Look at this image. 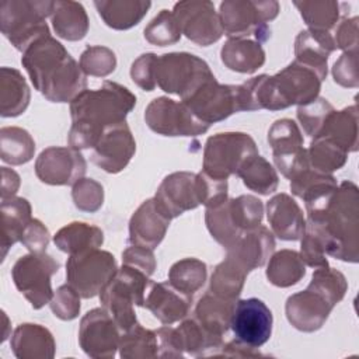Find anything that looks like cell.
<instances>
[{
	"label": "cell",
	"instance_id": "2e32d148",
	"mask_svg": "<svg viewBox=\"0 0 359 359\" xmlns=\"http://www.w3.org/2000/svg\"><path fill=\"white\" fill-rule=\"evenodd\" d=\"M121 334L112 316L104 307H97L87 311L81 318L79 344L90 358H114L119 348Z\"/></svg>",
	"mask_w": 359,
	"mask_h": 359
},
{
	"label": "cell",
	"instance_id": "bcb514c9",
	"mask_svg": "<svg viewBox=\"0 0 359 359\" xmlns=\"http://www.w3.org/2000/svg\"><path fill=\"white\" fill-rule=\"evenodd\" d=\"M307 287L318 293L332 307H335L345 297V293L348 290V282L341 271L325 265L316 268Z\"/></svg>",
	"mask_w": 359,
	"mask_h": 359
},
{
	"label": "cell",
	"instance_id": "1f68e13d",
	"mask_svg": "<svg viewBox=\"0 0 359 359\" xmlns=\"http://www.w3.org/2000/svg\"><path fill=\"white\" fill-rule=\"evenodd\" d=\"M53 243L62 252L74 255L100 248L104 243V231L94 224L72 222L56 231Z\"/></svg>",
	"mask_w": 359,
	"mask_h": 359
},
{
	"label": "cell",
	"instance_id": "4fadbf2b",
	"mask_svg": "<svg viewBox=\"0 0 359 359\" xmlns=\"http://www.w3.org/2000/svg\"><path fill=\"white\" fill-rule=\"evenodd\" d=\"M146 125L161 136H198L208 132L209 125L202 122L184 104L168 97H157L144 109Z\"/></svg>",
	"mask_w": 359,
	"mask_h": 359
},
{
	"label": "cell",
	"instance_id": "f5cc1de1",
	"mask_svg": "<svg viewBox=\"0 0 359 359\" xmlns=\"http://www.w3.org/2000/svg\"><path fill=\"white\" fill-rule=\"evenodd\" d=\"M156 62L157 55L153 52L142 53L130 66V77L133 83L144 91H153L156 84Z\"/></svg>",
	"mask_w": 359,
	"mask_h": 359
},
{
	"label": "cell",
	"instance_id": "d6986e66",
	"mask_svg": "<svg viewBox=\"0 0 359 359\" xmlns=\"http://www.w3.org/2000/svg\"><path fill=\"white\" fill-rule=\"evenodd\" d=\"M136 151V140L126 121L109 126L93 149L91 161L108 174H118L132 160Z\"/></svg>",
	"mask_w": 359,
	"mask_h": 359
},
{
	"label": "cell",
	"instance_id": "277c9868",
	"mask_svg": "<svg viewBox=\"0 0 359 359\" xmlns=\"http://www.w3.org/2000/svg\"><path fill=\"white\" fill-rule=\"evenodd\" d=\"M223 195L220 181L209 177L203 171H175L164 177L160 182L154 202L170 219H175L187 210L203 205L210 206Z\"/></svg>",
	"mask_w": 359,
	"mask_h": 359
},
{
	"label": "cell",
	"instance_id": "603a6c76",
	"mask_svg": "<svg viewBox=\"0 0 359 359\" xmlns=\"http://www.w3.org/2000/svg\"><path fill=\"white\" fill-rule=\"evenodd\" d=\"M191 304L192 296L177 289L167 280L150 283L143 307L150 310L163 325H171L187 317Z\"/></svg>",
	"mask_w": 359,
	"mask_h": 359
},
{
	"label": "cell",
	"instance_id": "d590c367",
	"mask_svg": "<svg viewBox=\"0 0 359 359\" xmlns=\"http://www.w3.org/2000/svg\"><path fill=\"white\" fill-rule=\"evenodd\" d=\"M293 6L299 10L303 21L310 29L328 31L337 27L345 13L349 10L348 3H339L334 0H314V1H293Z\"/></svg>",
	"mask_w": 359,
	"mask_h": 359
},
{
	"label": "cell",
	"instance_id": "6da1fadb",
	"mask_svg": "<svg viewBox=\"0 0 359 359\" xmlns=\"http://www.w3.org/2000/svg\"><path fill=\"white\" fill-rule=\"evenodd\" d=\"M135 105L136 95L115 81L105 80L100 88L84 90L70 102L69 146L77 150L94 149L104 130L126 121Z\"/></svg>",
	"mask_w": 359,
	"mask_h": 359
},
{
	"label": "cell",
	"instance_id": "9f6ffc18",
	"mask_svg": "<svg viewBox=\"0 0 359 359\" xmlns=\"http://www.w3.org/2000/svg\"><path fill=\"white\" fill-rule=\"evenodd\" d=\"M50 241V233L48 227L39 219H31L25 226L20 243L29 252H45Z\"/></svg>",
	"mask_w": 359,
	"mask_h": 359
},
{
	"label": "cell",
	"instance_id": "f6af8a7d",
	"mask_svg": "<svg viewBox=\"0 0 359 359\" xmlns=\"http://www.w3.org/2000/svg\"><path fill=\"white\" fill-rule=\"evenodd\" d=\"M328 237L320 222L307 219L304 233L300 237V257L311 268L328 265Z\"/></svg>",
	"mask_w": 359,
	"mask_h": 359
},
{
	"label": "cell",
	"instance_id": "6f0895ef",
	"mask_svg": "<svg viewBox=\"0 0 359 359\" xmlns=\"http://www.w3.org/2000/svg\"><path fill=\"white\" fill-rule=\"evenodd\" d=\"M334 41L337 49L352 53L358 52V17H344L335 27Z\"/></svg>",
	"mask_w": 359,
	"mask_h": 359
},
{
	"label": "cell",
	"instance_id": "5bb4252c",
	"mask_svg": "<svg viewBox=\"0 0 359 359\" xmlns=\"http://www.w3.org/2000/svg\"><path fill=\"white\" fill-rule=\"evenodd\" d=\"M172 14L180 25L181 34L196 45L209 46L217 42L223 35L219 13H216L212 1H178L172 7Z\"/></svg>",
	"mask_w": 359,
	"mask_h": 359
},
{
	"label": "cell",
	"instance_id": "e575fe53",
	"mask_svg": "<svg viewBox=\"0 0 359 359\" xmlns=\"http://www.w3.org/2000/svg\"><path fill=\"white\" fill-rule=\"evenodd\" d=\"M177 332L184 355L216 356L223 346V337L209 332L195 317L182 321L177 327Z\"/></svg>",
	"mask_w": 359,
	"mask_h": 359
},
{
	"label": "cell",
	"instance_id": "9c48e42d",
	"mask_svg": "<svg viewBox=\"0 0 359 359\" xmlns=\"http://www.w3.org/2000/svg\"><path fill=\"white\" fill-rule=\"evenodd\" d=\"M215 79L209 65L189 52H170L157 56L156 84L184 101L206 81Z\"/></svg>",
	"mask_w": 359,
	"mask_h": 359
},
{
	"label": "cell",
	"instance_id": "91938a15",
	"mask_svg": "<svg viewBox=\"0 0 359 359\" xmlns=\"http://www.w3.org/2000/svg\"><path fill=\"white\" fill-rule=\"evenodd\" d=\"M216 356H227V358H264L265 355L258 351V348H252L237 338L223 344L222 349Z\"/></svg>",
	"mask_w": 359,
	"mask_h": 359
},
{
	"label": "cell",
	"instance_id": "74e56055",
	"mask_svg": "<svg viewBox=\"0 0 359 359\" xmlns=\"http://www.w3.org/2000/svg\"><path fill=\"white\" fill-rule=\"evenodd\" d=\"M35 142L28 130L18 126L0 129V158L11 165H21L32 160Z\"/></svg>",
	"mask_w": 359,
	"mask_h": 359
},
{
	"label": "cell",
	"instance_id": "b9f144b4",
	"mask_svg": "<svg viewBox=\"0 0 359 359\" xmlns=\"http://www.w3.org/2000/svg\"><path fill=\"white\" fill-rule=\"evenodd\" d=\"M237 175L248 189L259 195H269L278 189L279 177L276 170L259 154L248 160Z\"/></svg>",
	"mask_w": 359,
	"mask_h": 359
},
{
	"label": "cell",
	"instance_id": "d6a6232c",
	"mask_svg": "<svg viewBox=\"0 0 359 359\" xmlns=\"http://www.w3.org/2000/svg\"><path fill=\"white\" fill-rule=\"evenodd\" d=\"M236 302L219 297L209 290L198 300L195 306V318L209 332L223 337L230 328Z\"/></svg>",
	"mask_w": 359,
	"mask_h": 359
},
{
	"label": "cell",
	"instance_id": "f35d334b",
	"mask_svg": "<svg viewBox=\"0 0 359 359\" xmlns=\"http://www.w3.org/2000/svg\"><path fill=\"white\" fill-rule=\"evenodd\" d=\"M303 135L297 123L290 118L276 119L268 130V143L273 161L294 156L303 149Z\"/></svg>",
	"mask_w": 359,
	"mask_h": 359
},
{
	"label": "cell",
	"instance_id": "9a60e30c",
	"mask_svg": "<svg viewBox=\"0 0 359 359\" xmlns=\"http://www.w3.org/2000/svg\"><path fill=\"white\" fill-rule=\"evenodd\" d=\"M181 102H184L196 118L209 126L241 111L238 86L220 84L216 77L206 81L192 95Z\"/></svg>",
	"mask_w": 359,
	"mask_h": 359
},
{
	"label": "cell",
	"instance_id": "680465c9",
	"mask_svg": "<svg viewBox=\"0 0 359 359\" xmlns=\"http://www.w3.org/2000/svg\"><path fill=\"white\" fill-rule=\"evenodd\" d=\"M158 342V355L160 358H182L185 356L181 345L177 328L170 325H163L156 331Z\"/></svg>",
	"mask_w": 359,
	"mask_h": 359
},
{
	"label": "cell",
	"instance_id": "7c38bea8",
	"mask_svg": "<svg viewBox=\"0 0 359 359\" xmlns=\"http://www.w3.org/2000/svg\"><path fill=\"white\" fill-rule=\"evenodd\" d=\"M118 271L115 257L100 248L69 255L66 262V279L83 299H91L101 293L104 286Z\"/></svg>",
	"mask_w": 359,
	"mask_h": 359
},
{
	"label": "cell",
	"instance_id": "ac0fdd59",
	"mask_svg": "<svg viewBox=\"0 0 359 359\" xmlns=\"http://www.w3.org/2000/svg\"><path fill=\"white\" fill-rule=\"evenodd\" d=\"M272 325V311L261 299L248 297L236 302L230 328L238 341L259 348L269 341Z\"/></svg>",
	"mask_w": 359,
	"mask_h": 359
},
{
	"label": "cell",
	"instance_id": "3957f363",
	"mask_svg": "<svg viewBox=\"0 0 359 359\" xmlns=\"http://www.w3.org/2000/svg\"><path fill=\"white\" fill-rule=\"evenodd\" d=\"M328 237V251L339 261H359V191L352 181L338 185L325 212L318 219Z\"/></svg>",
	"mask_w": 359,
	"mask_h": 359
},
{
	"label": "cell",
	"instance_id": "ba28073f",
	"mask_svg": "<svg viewBox=\"0 0 359 359\" xmlns=\"http://www.w3.org/2000/svg\"><path fill=\"white\" fill-rule=\"evenodd\" d=\"M149 278L135 268L122 265L101 290L100 302L112 316L121 332L137 323L135 306L143 307L146 289L151 283Z\"/></svg>",
	"mask_w": 359,
	"mask_h": 359
},
{
	"label": "cell",
	"instance_id": "db71d44e",
	"mask_svg": "<svg viewBox=\"0 0 359 359\" xmlns=\"http://www.w3.org/2000/svg\"><path fill=\"white\" fill-rule=\"evenodd\" d=\"M332 77L341 87L355 88L359 86V72H358V52H344L332 66Z\"/></svg>",
	"mask_w": 359,
	"mask_h": 359
},
{
	"label": "cell",
	"instance_id": "8fae6325",
	"mask_svg": "<svg viewBox=\"0 0 359 359\" xmlns=\"http://www.w3.org/2000/svg\"><path fill=\"white\" fill-rule=\"evenodd\" d=\"M59 262L46 252H29L20 257L13 268L11 278L17 290L39 310L53 297L50 278L57 273Z\"/></svg>",
	"mask_w": 359,
	"mask_h": 359
},
{
	"label": "cell",
	"instance_id": "52a82bcc",
	"mask_svg": "<svg viewBox=\"0 0 359 359\" xmlns=\"http://www.w3.org/2000/svg\"><path fill=\"white\" fill-rule=\"evenodd\" d=\"M275 0H224L219 6L223 34L229 38H248L266 42L271 38V22L279 14Z\"/></svg>",
	"mask_w": 359,
	"mask_h": 359
},
{
	"label": "cell",
	"instance_id": "f546056e",
	"mask_svg": "<svg viewBox=\"0 0 359 359\" xmlns=\"http://www.w3.org/2000/svg\"><path fill=\"white\" fill-rule=\"evenodd\" d=\"M1 259L6 258L7 251L21 240L25 226L32 219L31 203L21 196H11L1 199Z\"/></svg>",
	"mask_w": 359,
	"mask_h": 359
},
{
	"label": "cell",
	"instance_id": "d4e9b609",
	"mask_svg": "<svg viewBox=\"0 0 359 359\" xmlns=\"http://www.w3.org/2000/svg\"><path fill=\"white\" fill-rule=\"evenodd\" d=\"M334 50L337 45L328 31L307 28L300 31L294 39V60L314 70L321 81L327 79L328 57Z\"/></svg>",
	"mask_w": 359,
	"mask_h": 359
},
{
	"label": "cell",
	"instance_id": "681fc988",
	"mask_svg": "<svg viewBox=\"0 0 359 359\" xmlns=\"http://www.w3.org/2000/svg\"><path fill=\"white\" fill-rule=\"evenodd\" d=\"M79 65L87 76L107 77L116 69V56L107 46L91 45L80 55Z\"/></svg>",
	"mask_w": 359,
	"mask_h": 359
},
{
	"label": "cell",
	"instance_id": "816d5d0a",
	"mask_svg": "<svg viewBox=\"0 0 359 359\" xmlns=\"http://www.w3.org/2000/svg\"><path fill=\"white\" fill-rule=\"evenodd\" d=\"M80 297L81 296L73 286L69 283L62 285L55 290L53 297L49 302L50 310L59 320L72 321L80 314Z\"/></svg>",
	"mask_w": 359,
	"mask_h": 359
},
{
	"label": "cell",
	"instance_id": "11a10c76",
	"mask_svg": "<svg viewBox=\"0 0 359 359\" xmlns=\"http://www.w3.org/2000/svg\"><path fill=\"white\" fill-rule=\"evenodd\" d=\"M122 265L135 268V269L146 273L147 276H151L156 271L157 261L153 254V250L142 247V245L130 244L122 252Z\"/></svg>",
	"mask_w": 359,
	"mask_h": 359
},
{
	"label": "cell",
	"instance_id": "ab89813d",
	"mask_svg": "<svg viewBox=\"0 0 359 359\" xmlns=\"http://www.w3.org/2000/svg\"><path fill=\"white\" fill-rule=\"evenodd\" d=\"M119 356L122 359H150L158 355L156 331L147 330L136 323L121 334Z\"/></svg>",
	"mask_w": 359,
	"mask_h": 359
},
{
	"label": "cell",
	"instance_id": "8d00e7d4",
	"mask_svg": "<svg viewBox=\"0 0 359 359\" xmlns=\"http://www.w3.org/2000/svg\"><path fill=\"white\" fill-rule=\"evenodd\" d=\"M266 279L276 287H290L306 275V264L294 250H280L271 255L266 266Z\"/></svg>",
	"mask_w": 359,
	"mask_h": 359
},
{
	"label": "cell",
	"instance_id": "f907efd6",
	"mask_svg": "<svg viewBox=\"0 0 359 359\" xmlns=\"http://www.w3.org/2000/svg\"><path fill=\"white\" fill-rule=\"evenodd\" d=\"M72 199L79 210L94 213L104 203V187L93 178H81L72 185Z\"/></svg>",
	"mask_w": 359,
	"mask_h": 359
},
{
	"label": "cell",
	"instance_id": "4dcf8cb0",
	"mask_svg": "<svg viewBox=\"0 0 359 359\" xmlns=\"http://www.w3.org/2000/svg\"><path fill=\"white\" fill-rule=\"evenodd\" d=\"M50 21L56 35L66 41L83 39L90 27L86 8L81 3L73 0H56Z\"/></svg>",
	"mask_w": 359,
	"mask_h": 359
},
{
	"label": "cell",
	"instance_id": "7dc6e473",
	"mask_svg": "<svg viewBox=\"0 0 359 359\" xmlns=\"http://www.w3.org/2000/svg\"><path fill=\"white\" fill-rule=\"evenodd\" d=\"M144 39L156 46H168L181 39L180 25L170 10H161L144 28Z\"/></svg>",
	"mask_w": 359,
	"mask_h": 359
},
{
	"label": "cell",
	"instance_id": "cb8c5ba5",
	"mask_svg": "<svg viewBox=\"0 0 359 359\" xmlns=\"http://www.w3.org/2000/svg\"><path fill=\"white\" fill-rule=\"evenodd\" d=\"M266 217L273 236L283 241H296L304 233L306 219L299 203L287 194H276L266 202Z\"/></svg>",
	"mask_w": 359,
	"mask_h": 359
},
{
	"label": "cell",
	"instance_id": "f1b7e54d",
	"mask_svg": "<svg viewBox=\"0 0 359 359\" xmlns=\"http://www.w3.org/2000/svg\"><path fill=\"white\" fill-rule=\"evenodd\" d=\"M31 90L20 70L14 67L0 69V115L14 118L25 112L29 105Z\"/></svg>",
	"mask_w": 359,
	"mask_h": 359
},
{
	"label": "cell",
	"instance_id": "94428289",
	"mask_svg": "<svg viewBox=\"0 0 359 359\" xmlns=\"http://www.w3.org/2000/svg\"><path fill=\"white\" fill-rule=\"evenodd\" d=\"M20 175L8 167H1V199L15 196L18 188H20Z\"/></svg>",
	"mask_w": 359,
	"mask_h": 359
},
{
	"label": "cell",
	"instance_id": "ffe728a7",
	"mask_svg": "<svg viewBox=\"0 0 359 359\" xmlns=\"http://www.w3.org/2000/svg\"><path fill=\"white\" fill-rule=\"evenodd\" d=\"M275 236L265 227L258 226L243 233L229 248L226 257L233 259L245 272L264 266L275 250Z\"/></svg>",
	"mask_w": 359,
	"mask_h": 359
},
{
	"label": "cell",
	"instance_id": "836d02e7",
	"mask_svg": "<svg viewBox=\"0 0 359 359\" xmlns=\"http://www.w3.org/2000/svg\"><path fill=\"white\" fill-rule=\"evenodd\" d=\"M358 133V105L352 104L341 111H334L317 137H328L346 153H353L359 147Z\"/></svg>",
	"mask_w": 359,
	"mask_h": 359
},
{
	"label": "cell",
	"instance_id": "7bdbcfd3",
	"mask_svg": "<svg viewBox=\"0 0 359 359\" xmlns=\"http://www.w3.org/2000/svg\"><path fill=\"white\" fill-rule=\"evenodd\" d=\"M310 167L323 174H331L342 168L348 160V153L328 137H316L307 149Z\"/></svg>",
	"mask_w": 359,
	"mask_h": 359
},
{
	"label": "cell",
	"instance_id": "44dd1931",
	"mask_svg": "<svg viewBox=\"0 0 359 359\" xmlns=\"http://www.w3.org/2000/svg\"><path fill=\"white\" fill-rule=\"evenodd\" d=\"M332 309L324 297L309 287L290 294L285 304L287 321L293 328L303 332L320 330L328 320Z\"/></svg>",
	"mask_w": 359,
	"mask_h": 359
},
{
	"label": "cell",
	"instance_id": "7a4b0ae2",
	"mask_svg": "<svg viewBox=\"0 0 359 359\" xmlns=\"http://www.w3.org/2000/svg\"><path fill=\"white\" fill-rule=\"evenodd\" d=\"M35 90L50 102H72L87 90V74L53 36H45L29 45L21 56Z\"/></svg>",
	"mask_w": 359,
	"mask_h": 359
},
{
	"label": "cell",
	"instance_id": "484cf974",
	"mask_svg": "<svg viewBox=\"0 0 359 359\" xmlns=\"http://www.w3.org/2000/svg\"><path fill=\"white\" fill-rule=\"evenodd\" d=\"M10 346L18 359H52L56 342L52 332L35 323H22L11 334Z\"/></svg>",
	"mask_w": 359,
	"mask_h": 359
},
{
	"label": "cell",
	"instance_id": "7402d4cb",
	"mask_svg": "<svg viewBox=\"0 0 359 359\" xmlns=\"http://www.w3.org/2000/svg\"><path fill=\"white\" fill-rule=\"evenodd\" d=\"M170 222L171 219L160 210L154 198L146 199L129 220V243L154 250L163 241Z\"/></svg>",
	"mask_w": 359,
	"mask_h": 359
},
{
	"label": "cell",
	"instance_id": "83f0119b",
	"mask_svg": "<svg viewBox=\"0 0 359 359\" xmlns=\"http://www.w3.org/2000/svg\"><path fill=\"white\" fill-rule=\"evenodd\" d=\"M94 6L105 22L112 29L123 31L137 25L149 8V0H95Z\"/></svg>",
	"mask_w": 359,
	"mask_h": 359
},
{
	"label": "cell",
	"instance_id": "60d3db41",
	"mask_svg": "<svg viewBox=\"0 0 359 359\" xmlns=\"http://www.w3.org/2000/svg\"><path fill=\"white\" fill-rule=\"evenodd\" d=\"M247 275L248 272L226 257L220 264L216 265L210 276L209 290L219 297L236 302L243 292Z\"/></svg>",
	"mask_w": 359,
	"mask_h": 359
},
{
	"label": "cell",
	"instance_id": "30bf717a",
	"mask_svg": "<svg viewBox=\"0 0 359 359\" xmlns=\"http://www.w3.org/2000/svg\"><path fill=\"white\" fill-rule=\"evenodd\" d=\"M257 154V143L248 133H216L205 143L202 171L213 178L227 180L230 175H237L244 164Z\"/></svg>",
	"mask_w": 359,
	"mask_h": 359
},
{
	"label": "cell",
	"instance_id": "4316f807",
	"mask_svg": "<svg viewBox=\"0 0 359 359\" xmlns=\"http://www.w3.org/2000/svg\"><path fill=\"white\" fill-rule=\"evenodd\" d=\"M222 63L231 72L251 74L265 63L262 45L248 38H229L220 49Z\"/></svg>",
	"mask_w": 359,
	"mask_h": 359
},
{
	"label": "cell",
	"instance_id": "5b68a950",
	"mask_svg": "<svg viewBox=\"0 0 359 359\" xmlns=\"http://www.w3.org/2000/svg\"><path fill=\"white\" fill-rule=\"evenodd\" d=\"M50 0H6L0 4V29L20 52L41 38L49 36L46 17L52 15Z\"/></svg>",
	"mask_w": 359,
	"mask_h": 359
},
{
	"label": "cell",
	"instance_id": "ee69618b",
	"mask_svg": "<svg viewBox=\"0 0 359 359\" xmlns=\"http://www.w3.org/2000/svg\"><path fill=\"white\" fill-rule=\"evenodd\" d=\"M208 266L198 258H182L168 271V282L177 289L194 296L206 282Z\"/></svg>",
	"mask_w": 359,
	"mask_h": 359
},
{
	"label": "cell",
	"instance_id": "c3c4849f",
	"mask_svg": "<svg viewBox=\"0 0 359 359\" xmlns=\"http://www.w3.org/2000/svg\"><path fill=\"white\" fill-rule=\"evenodd\" d=\"M334 111L335 109L328 102V100H325L324 97H317L307 104L299 105L296 115L304 133L309 135L311 139H316L321 133L328 116Z\"/></svg>",
	"mask_w": 359,
	"mask_h": 359
},
{
	"label": "cell",
	"instance_id": "8992f818",
	"mask_svg": "<svg viewBox=\"0 0 359 359\" xmlns=\"http://www.w3.org/2000/svg\"><path fill=\"white\" fill-rule=\"evenodd\" d=\"M264 203L254 195H240L206 208L205 223L210 236L229 248L243 233L261 226Z\"/></svg>",
	"mask_w": 359,
	"mask_h": 359
},
{
	"label": "cell",
	"instance_id": "e0dca14e",
	"mask_svg": "<svg viewBox=\"0 0 359 359\" xmlns=\"http://www.w3.org/2000/svg\"><path fill=\"white\" fill-rule=\"evenodd\" d=\"M86 170L84 156L70 146L46 147L35 160V175L48 185H74L84 178Z\"/></svg>",
	"mask_w": 359,
	"mask_h": 359
}]
</instances>
